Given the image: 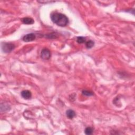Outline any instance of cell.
Listing matches in <instances>:
<instances>
[{
    "label": "cell",
    "instance_id": "cell-5",
    "mask_svg": "<svg viewBox=\"0 0 135 135\" xmlns=\"http://www.w3.org/2000/svg\"><path fill=\"white\" fill-rule=\"evenodd\" d=\"M21 96L25 99H30L32 97V93L29 90H23L21 92Z\"/></svg>",
    "mask_w": 135,
    "mask_h": 135
},
{
    "label": "cell",
    "instance_id": "cell-3",
    "mask_svg": "<svg viewBox=\"0 0 135 135\" xmlns=\"http://www.w3.org/2000/svg\"><path fill=\"white\" fill-rule=\"evenodd\" d=\"M51 57V52L48 49H43L41 52V58L43 60H49Z\"/></svg>",
    "mask_w": 135,
    "mask_h": 135
},
{
    "label": "cell",
    "instance_id": "cell-2",
    "mask_svg": "<svg viewBox=\"0 0 135 135\" xmlns=\"http://www.w3.org/2000/svg\"><path fill=\"white\" fill-rule=\"evenodd\" d=\"M14 48L15 45L11 43H3L2 44V50L5 53H10Z\"/></svg>",
    "mask_w": 135,
    "mask_h": 135
},
{
    "label": "cell",
    "instance_id": "cell-11",
    "mask_svg": "<svg viewBox=\"0 0 135 135\" xmlns=\"http://www.w3.org/2000/svg\"><path fill=\"white\" fill-rule=\"evenodd\" d=\"M82 94L86 96H91L93 94L92 92L88 90H85L82 91Z\"/></svg>",
    "mask_w": 135,
    "mask_h": 135
},
{
    "label": "cell",
    "instance_id": "cell-1",
    "mask_svg": "<svg viewBox=\"0 0 135 135\" xmlns=\"http://www.w3.org/2000/svg\"><path fill=\"white\" fill-rule=\"evenodd\" d=\"M51 19L54 23L62 27L67 26L69 23V19L67 16L58 12L51 13Z\"/></svg>",
    "mask_w": 135,
    "mask_h": 135
},
{
    "label": "cell",
    "instance_id": "cell-9",
    "mask_svg": "<svg viewBox=\"0 0 135 135\" xmlns=\"http://www.w3.org/2000/svg\"><path fill=\"white\" fill-rule=\"evenodd\" d=\"M77 41L79 44L84 43H86V38L83 37H77Z\"/></svg>",
    "mask_w": 135,
    "mask_h": 135
},
{
    "label": "cell",
    "instance_id": "cell-8",
    "mask_svg": "<svg viewBox=\"0 0 135 135\" xmlns=\"http://www.w3.org/2000/svg\"><path fill=\"white\" fill-rule=\"evenodd\" d=\"M86 46L87 49H91L92 48L94 45V42L92 40H89L88 41L86 42Z\"/></svg>",
    "mask_w": 135,
    "mask_h": 135
},
{
    "label": "cell",
    "instance_id": "cell-7",
    "mask_svg": "<svg viewBox=\"0 0 135 135\" xmlns=\"http://www.w3.org/2000/svg\"><path fill=\"white\" fill-rule=\"evenodd\" d=\"M22 22L25 24H32L34 22V21L31 18H24L22 19Z\"/></svg>",
    "mask_w": 135,
    "mask_h": 135
},
{
    "label": "cell",
    "instance_id": "cell-4",
    "mask_svg": "<svg viewBox=\"0 0 135 135\" xmlns=\"http://www.w3.org/2000/svg\"><path fill=\"white\" fill-rule=\"evenodd\" d=\"M36 34L34 33H29L25 35V36L23 37L22 40L24 42H31L33 41V40L36 39Z\"/></svg>",
    "mask_w": 135,
    "mask_h": 135
},
{
    "label": "cell",
    "instance_id": "cell-10",
    "mask_svg": "<svg viewBox=\"0 0 135 135\" xmlns=\"http://www.w3.org/2000/svg\"><path fill=\"white\" fill-rule=\"evenodd\" d=\"M93 131V129L92 128L87 127L86 128L85 130V133L86 135H91L92 134Z\"/></svg>",
    "mask_w": 135,
    "mask_h": 135
},
{
    "label": "cell",
    "instance_id": "cell-6",
    "mask_svg": "<svg viewBox=\"0 0 135 135\" xmlns=\"http://www.w3.org/2000/svg\"><path fill=\"white\" fill-rule=\"evenodd\" d=\"M67 117L70 119H72L74 118L75 116V112L73 110L69 109L66 111Z\"/></svg>",
    "mask_w": 135,
    "mask_h": 135
}]
</instances>
